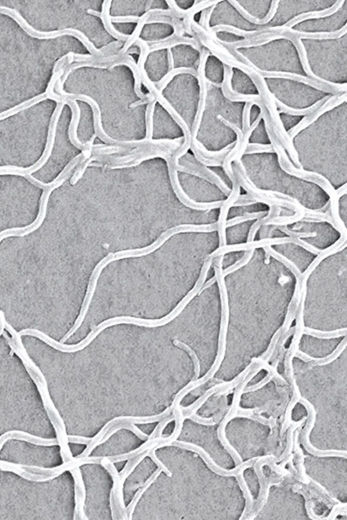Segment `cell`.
<instances>
[{"mask_svg":"<svg viewBox=\"0 0 347 520\" xmlns=\"http://www.w3.org/2000/svg\"><path fill=\"white\" fill-rule=\"evenodd\" d=\"M216 230L218 231V223H213V224L211 225H197V226L196 225H181V226L172 227V228H169V229L165 231L164 233L161 234L160 237L153 244H150L149 247L139 248V249H128V250L120 251V252H117V253H110L109 255L106 256L105 258H103L96 265V267H95L93 271H92V274H91V278H90V282H89V285H88L86 295H85V299H84L82 307H81L80 314H79L78 317L76 318V322L74 323V325L72 326V328L70 329L67 334L65 335L62 338L60 343H65L82 325V323H84V320L85 318V316L87 314L89 308H90V305H91V301H92V298H93L95 291H96V285H97V281H98V279H99L100 275H101V272L103 270V268L106 267L110 263L116 261V260H120V259H128V258H138V257L149 255L150 253H154L155 251L157 250L158 248H160L162 245H164V243L169 238H171L173 235L177 234V233H193V232H195V233H210V232H213V231H216Z\"/></svg>","mask_w":347,"mask_h":520,"instance_id":"obj_1","label":"cell"},{"mask_svg":"<svg viewBox=\"0 0 347 520\" xmlns=\"http://www.w3.org/2000/svg\"><path fill=\"white\" fill-rule=\"evenodd\" d=\"M205 281L206 280L203 278H199L198 281L196 282L195 287L193 288L192 290L188 293L187 296H185L183 299L179 303L178 305L175 307V309H174V311H171L169 315H167L166 317H163L161 319H143V318L128 317V316L110 318V319L103 321L102 323H100L99 325L93 328L92 332L88 335L85 339L75 345H66L60 342H57L51 337L44 334V332L35 330V329H24L19 332V334L20 336H32V337H38L40 340L44 341V343L50 345V347L60 350V351L64 352V353H75V352L80 351L86 348L90 343L93 342L94 339L103 330H105L111 326L127 323V324H135V325L143 326V327H148V328H156V327L164 326L167 323H170L171 321L175 319V317H178L179 315L181 314V311H183L185 307L190 304V301L196 295H199L201 288L204 285Z\"/></svg>","mask_w":347,"mask_h":520,"instance_id":"obj_2","label":"cell"},{"mask_svg":"<svg viewBox=\"0 0 347 520\" xmlns=\"http://www.w3.org/2000/svg\"><path fill=\"white\" fill-rule=\"evenodd\" d=\"M6 330L10 334L12 335V337L11 338V337L6 336V341L11 347V349L18 354V358H20L23 365L29 373V375H31L32 380L38 387V391L40 393L42 400L44 402V408L46 410L50 422L52 423L53 427L57 432V435H58L57 440L59 441V446L61 448L60 453H61L63 460L64 462L68 461L69 459H72L73 457H72V453L70 452V448L68 446L69 439H68L67 433H66V428H65V425H64L63 419L59 415V411L57 410L51 399H50L49 390L47 388L46 380H45L41 370L38 369V367L35 365V363H33V361L30 358L29 355L27 354L26 350L22 343L19 333L16 332L11 324L7 325Z\"/></svg>","mask_w":347,"mask_h":520,"instance_id":"obj_3","label":"cell"},{"mask_svg":"<svg viewBox=\"0 0 347 520\" xmlns=\"http://www.w3.org/2000/svg\"><path fill=\"white\" fill-rule=\"evenodd\" d=\"M0 12L2 14L8 15L11 18H13L24 30V32H26L27 34L32 37V38H38V39H52V38H59V37H61V36H73V37H75V38H77V39L82 42L84 45L87 48L88 50L91 52V55H101L102 53L106 52L107 50L111 49V48H113L116 45L123 44L124 43V42H121V41H116V42H113V43H111V44H108V45L102 47L101 49H96L93 43H91V41L89 40V38L82 32L78 31V30L66 28V29L53 31V32H38V31H36L32 25H30L29 23H27V21L21 16L20 13L18 11L9 8V7H6V6H0Z\"/></svg>","mask_w":347,"mask_h":520,"instance_id":"obj_4","label":"cell"},{"mask_svg":"<svg viewBox=\"0 0 347 520\" xmlns=\"http://www.w3.org/2000/svg\"><path fill=\"white\" fill-rule=\"evenodd\" d=\"M64 105H65L64 103H58L57 108H56L55 111L53 112L52 117H51V119H50V125H49V132H48V137H47L46 147H45V149H44V154L42 155V157L34 165H32V166L29 167V168H20V167L16 166H2L0 168V175H19V176L25 177L26 175H32V174H34L35 172L38 171L39 169H41L42 167L44 166V164L47 162V160H49V158H50L51 153H52L53 147H54V143H55L58 123H59V118H60V116H61L62 111H63Z\"/></svg>","mask_w":347,"mask_h":520,"instance_id":"obj_5","label":"cell"},{"mask_svg":"<svg viewBox=\"0 0 347 520\" xmlns=\"http://www.w3.org/2000/svg\"><path fill=\"white\" fill-rule=\"evenodd\" d=\"M229 32L234 35L243 37L244 38H251L254 36L260 35L261 33L265 32H272L274 35H284V34H290L293 38H300V39H318V40H325V39H337L340 38L347 33V23L341 29L336 31V32H303L290 29L285 25L282 26L268 27L265 29L257 30V31H244L239 29L237 27L230 26Z\"/></svg>","mask_w":347,"mask_h":520,"instance_id":"obj_6","label":"cell"},{"mask_svg":"<svg viewBox=\"0 0 347 520\" xmlns=\"http://www.w3.org/2000/svg\"><path fill=\"white\" fill-rule=\"evenodd\" d=\"M173 408L171 406L168 407L164 413H162L158 416H119L117 418L111 420V422H109L107 424L102 427L99 433H97L96 436H94L93 438H91V442L90 444L88 445L87 448L84 451V453L82 454H80L77 457H87L91 455L92 451L95 448L101 445V442L102 440L104 438V436L108 433L109 431L111 429V427H114L116 425L118 424H124L127 422L132 423V424H148V423H154V422H161L162 420L167 418L168 416L172 415Z\"/></svg>","mask_w":347,"mask_h":520,"instance_id":"obj_7","label":"cell"},{"mask_svg":"<svg viewBox=\"0 0 347 520\" xmlns=\"http://www.w3.org/2000/svg\"><path fill=\"white\" fill-rule=\"evenodd\" d=\"M234 57H236L237 59H241L243 61V63L248 64L249 66L254 68L257 71H259L260 74L262 75L264 78H285L290 79V80H295V81H301L302 84L305 85H310L312 87L315 88L316 90H321V91H324L327 93L333 94V95H338V94H343L338 91V90H333L332 88L330 87L329 85L323 84V83H319V81H315L313 79L309 78V77H306V76H301V75H298V74H295V73L286 72V71H270V70H260L259 68L255 66L251 61H249V59H247L245 56L242 55V53L237 51V50H229Z\"/></svg>","mask_w":347,"mask_h":520,"instance_id":"obj_8","label":"cell"},{"mask_svg":"<svg viewBox=\"0 0 347 520\" xmlns=\"http://www.w3.org/2000/svg\"><path fill=\"white\" fill-rule=\"evenodd\" d=\"M172 446L198 453L211 471H213L215 474H218L220 476L238 477L239 474H243V472L245 471L246 469L253 467L257 459H260V457H255L252 459H249L248 461L242 462L241 464L236 466V468H233V470H226L224 468H220L219 466L216 465V462L213 461V459L209 456V454L203 448L199 447L197 445L189 443V442H181V441H175Z\"/></svg>","mask_w":347,"mask_h":520,"instance_id":"obj_9","label":"cell"},{"mask_svg":"<svg viewBox=\"0 0 347 520\" xmlns=\"http://www.w3.org/2000/svg\"><path fill=\"white\" fill-rule=\"evenodd\" d=\"M345 102H347V93L333 95L327 100V102H325L324 104L321 106V108H318V110H317L312 115L304 117L303 119L301 120L297 125L291 128L287 133L292 139L295 138L301 131L304 130L305 128H307L308 126L317 121L323 114L327 113V111H332L333 108L338 107Z\"/></svg>","mask_w":347,"mask_h":520,"instance_id":"obj_10","label":"cell"},{"mask_svg":"<svg viewBox=\"0 0 347 520\" xmlns=\"http://www.w3.org/2000/svg\"><path fill=\"white\" fill-rule=\"evenodd\" d=\"M292 237H289V238H266V239H261L260 241L247 242L246 244H235V245H225V247H220L219 249H217L213 253L209 254V255L207 256V258L215 259L217 257L224 255L225 253H229V252L248 251L252 250V249L255 250L258 247H263L264 248L265 247H270L271 244L292 243Z\"/></svg>","mask_w":347,"mask_h":520,"instance_id":"obj_11","label":"cell"},{"mask_svg":"<svg viewBox=\"0 0 347 520\" xmlns=\"http://www.w3.org/2000/svg\"><path fill=\"white\" fill-rule=\"evenodd\" d=\"M9 440H18L29 442L32 444L43 447H51L59 445V441L56 439H44L38 436L32 435L31 433L23 431H9L4 433L0 437V450L3 448L4 444Z\"/></svg>","mask_w":347,"mask_h":520,"instance_id":"obj_12","label":"cell"},{"mask_svg":"<svg viewBox=\"0 0 347 520\" xmlns=\"http://www.w3.org/2000/svg\"><path fill=\"white\" fill-rule=\"evenodd\" d=\"M344 4V0H338L336 1L335 4H333V6H331L328 9L323 10V11H318V12H305V13H301V14L298 15L295 18H292L291 20H289L288 22H286L284 25L292 29L293 27L298 24V23H301L303 21L308 20V19H313V18H327L329 16L334 14L336 12H338V10L341 8L343 5Z\"/></svg>","mask_w":347,"mask_h":520,"instance_id":"obj_13","label":"cell"},{"mask_svg":"<svg viewBox=\"0 0 347 520\" xmlns=\"http://www.w3.org/2000/svg\"><path fill=\"white\" fill-rule=\"evenodd\" d=\"M280 0H274L272 1L271 8L269 10V12L268 15L265 16V18L260 19L259 18H255L254 16H252L247 10L243 7V6L239 4V2L236 1V0H229L228 3H230L233 7L236 8L237 11L243 16V18L249 21L250 23H254V24H258V25H262V24H266L269 23L270 21L274 18V16L277 12L278 7H279V4H280Z\"/></svg>","mask_w":347,"mask_h":520,"instance_id":"obj_14","label":"cell"},{"mask_svg":"<svg viewBox=\"0 0 347 520\" xmlns=\"http://www.w3.org/2000/svg\"><path fill=\"white\" fill-rule=\"evenodd\" d=\"M181 165L182 166L188 167L190 169H194V170H197V171L201 172L203 175H206L207 177L210 178L211 180H213L216 186H217L218 188L221 189V191L222 193H224L225 195L229 196L231 194V190L226 184L224 181L221 179L219 175L216 174L215 172L212 170H209L207 169V167L203 166L200 163L192 162L187 159H182L181 160Z\"/></svg>","mask_w":347,"mask_h":520,"instance_id":"obj_15","label":"cell"},{"mask_svg":"<svg viewBox=\"0 0 347 520\" xmlns=\"http://www.w3.org/2000/svg\"><path fill=\"white\" fill-rule=\"evenodd\" d=\"M330 97H331L330 96H325L324 98H322L319 101H318V102H315L314 104H312L309 108H301V110L289 107L287 105L285 104L284 102L280 101L277 97L275 99V102H276L278 108H280V111H278L279 114L284 113L288 114L290 116H305V117H306V116H309V115L314 113L317 110H318V108H321V106L324 104L325 102H327Z\"/></svg>","mask_w":347,"mask_h":520,"instance_id":"obj_16","label":"cell"},{"mask_svg":"<svg viewBox=\"0 0 347 520\" xmlns=\"http://www.w3.org/2000/svg\"><path fill=\"white\" fill-rule=\"evenodd\" d=\"M180 74H191L192 76H195L196 78H198V72H197L194 68H175L174 70L167 73L166 75L162 78V80H160L159 81H156V83H154V85H155V86L159 87L160 92L163 93V91H164V89L168 86V85H169L170 81H172V79L174 78L175 76L180 75Z\"/></svg>","mask_w":347,"mask_h":520,"instance_id":"obj_17","label":"cell"},{"mask_svg":"<svg viewBox=\"0 0 347 520\" xmlns=\"http://www.w3.org/2000/svg\"><path fill=\"white\" fill-rule=\"evenodd\" d=\"M162 472H164L163 471V469H162V468H158L157 470H156L154 474H152L151 476L149 477V479L147 480L146 482L144 483V485H143V487L137 491V494L135 495L134 499L132 500L131 502L129 503V505L127 506V511H128V519H132V516H133V513H134L135 508H136V506H137V503L139 502V500H140L142 496H143V494L146 491L147 489L149 488V486H150L153 483L155 482V480H156L158 476L162 474Z\"/></svg>","mask_w":347,"mask_h":520,"instance_id":"obj_18","label":"cell"},{"mask_svg":"<svg viewBox=\"0 0 347 520\" xmlns=\"http://www.w3.org/2000/svg\"><path fill=\"white\" fill-rule=\"evenodd\" d=\"M173 343H174V345L178 347V348H181V349L187 352L188 354H190V358L192 359L193 363H194V366H195V376L193 378V381L198 380L200 374H201V363H200V360H199L198 357H197V354H196L195 350H193L192 348H190V346L187 345L186 343H184L181 341L177 340V339L173 341Z\"/></svg>","mask_w":347,"mask_h":520,"instance_id":"obj_19","label":"cell"},{"mask_svg":"<svg viewBox=\"0 0 347 520\" xmlns=\"http://www.w3.org/2000/svg\"><path fill=\"white\" fill-rule=\"evenodd\" d=\"M263 249L265 250V253H269L272 257H274V259H277L279 261L281 262V263H283L284 265H286V267L290 269L292 273L295 274L296 278L297 277H300V278L302 277V273H301L300 269L291 260H289L286 257L282 255V254H280V253H277L271 247H265Z\"/></svg>","mask_w":347,"mask_h":520,"instance_id":"obj_20","label":"cell"},{"mask_svg":"<svg viewBox=\"0 0 347 520\" xmlns=\"http://www.w3.org/2000/svg\"><path fill=\"white\" fill-rule=\"evenodd\" d=\"M266 212H248L246 213L244 215L239 216V217H236V218H231L229 221H227V224H226V228L228 227H233L235 225L239 224L242 222H245V221H251V220H255V218H261L265 215Z\"/></svg>","mask_w":347,"mask_h":520,"instance_id":"obj_21","label":"cell"},{"mask_svg":"<svg viewBox=\"0 0 347 520\" xmlns=\"http://www.w3.org/2000/svg\"><path fill=\"white\" fill-rule=\"evenodd\" d=\"M254 249L247 251V253H246L245 255L243 256V258L241 260L236 262L235 264H233V265H231L229 267L227 268L226 270H223L224 276H228V274L233 273L234 271H236L237 270L241 269L242 266L247 265L248 262L251 260L252 257L254 255Z\"/></svg>","mask_w":347,"mask_h":520,"instance_id":"obj_22","label":"cell"},{"mask_svg":"<svg viewBox=\"0 0 347 520\" xmlns=\"http://www.w3.org/2000/svg\"><path fill=\"white\" fill-rule=\"evenodd\" d=\"M106 6H107V0L103 1V3H102V12H96V11H94V10L89 9L88 10L87 12L89 14L95 15V16H97V17L101 18V19H102V23H103V25H104V28H105L106 31L108 32L109 34H111L113 38H117V41L125 42L126 43V42H127V39H125V38H120L118 36L116 35V34H114L113 32H111V30L109 29L108 26H107L105 17H104V13H105L106 11Z\"/></svg>","mask_w":347,"mask_h":520,"instance_id":"obj_23","label":"cell"},{"mask_svg":"<svg viewBox=\"0 0 347 520\" xmlns=\"http://www.w3.org/2000/svg\"><path fill=\"white\" fill-rule=\"evenodd\" d=\"M274 229L280 230L281 232L286 233L287 235L290 236V237H292V238H310V237H316V236H317V233H297V232H295V231L288 229L286 226H285V227H276V226H274V227H273V228L270 230V233H269V235H271L272 232H273Z\"/></svg>","mask_w":347,"mask_h":520,"instance_id":"obj_24","label":"cell"},{"mask_svg":"<svg viewBox=\"0 0 347 520\" xmlns=\"http://www.w3.org/2000/svg\"><path fill=\"white\" fill-rule=\"evenodd\" d=\"M111 3H112V1H111V0H107V6H106L105 13H104V17H105L107 26H108L109 29L111 30V32H113V33L116 34V35L118 36L120 38H125V39L128 40V38H130V35H126V34L121 33V32L117 31L116 28L113 26V24H112V22H111V16L110 15V10H111Z\"/></svg>","mask_w":347,"mask_h":520,"instance_id":"obj_25","label":"cell"},{"mask_svg":"<svg viewBox=\"0 0 347 520\" xmlns=\"http://www.w3.org/2000/svg\"><path fill=\"white\" fill-rule=\"evenodd\" d=\"M253 105H254L253 103H246L245 107L243 108V114H242V131H243L244 134L251 127L250 114H251V108L253 107Z\"/></svg>","mask_w":347,"mask_h":520,"instance_id":"obj_26","label":"cell"},{"mask_svg":"<svg viewBox=\"0 0 347 520\" xmlns=\"http://www.w3.org/2000/svg\"><path fill=\"white\" fill-rule=\"evenodd\" d=\"M157 101L149 103L150 104V111H149V122L146 123V139L152 140L153 138V132H154V123H153V117L155 112V103Z\"/></svg>","mask_w":347,"mask_h":520,"instance_id":"obj_27","label":"cell"},{"mask_svg":"<svg viewBox=\"0 0 347 520\" xmlns=\"http://www.w3.org/2000/svg\"><path fill=\"white\" fill-rule=\"evenodd\" d=\"M68 439L70 443L85 444L86 446L90 444L91 441V438H86V437H82V436L68 435Z\"/></svg>","mask_w":347,"mask_h":520,"instance_id":"obj_28","label":"cell"},{"mask_svg":"<svg viewBox=\"0 0 347 520\" xmlns=\"http://www.w3.org/2000/svg\"><path fill=\"white\" fill-rule=\"evenodd\" d=\"M273 148L272 144H260V143H248L247 150H253V149H266V148Z\"/></svg>","mask_w":347,"mask_h":520,"instance_id":"obj_29","label":"cell"},{"mask_svg":"<svg viewBox=\"0 0 347 520\" xmlns=\"http://www.w3.org/2000/svg\"><path fill=\"white\" fill-rule=\"evenodd\" d=\"M155 100H156V97H155V95H154V96H152L151 98L145 99V100H140V101H137V102L132 103V104L129 106V108H137V106L146 104V103L147 104H149V103H152V102H155Z\"/></svg>","mask_w":347,"mask_h":520,"instance_id":"obj_30","label":"cell"},{"mask_svg":"<svg viewBox=\"0 0 347 520\" xmlns=\"http://www.w3.org/2000/svg\"><path fill=\"white\" fill-rule=\"evenodd\" d=\"M260 153H275L274 148H266V149H253V150H247L245 154H260Z\"/></svg>","mask_w":347,"mask_h":520,"instance_id":"obj_31","label":"cell"},{"mask_svg":"<svg viewBox=\"0 0 347 520\" xmlns=\"http://www.w3.org/2000/svg\"><path fill=\"white\" fill-rule=\"evenodd\" d=\"M222 382H224V381H223L222 379H220V378L213 377L212 378V379H210L209 381H208V384H207V385H205L204 384V386L207 387V389H209V388H212V387L216 386V385H217V384H222Z\"/></svg>","mask_w":347,"mask_h":520,"instance_id":"obj_32","label":"cell"},{"mask_svg":"<svg viewBox=\"0 0 347 520\" xmlns=\"http://www.w3.org/2000/svg\"><path fill=\"white\" fill-rule=\"evenodd\" d=\"M169 52H168V59H169V71L175 69V63H174V57H173L172 51L171 49H168Z\"/></svg>","mask_w":347,"mask_h":520,"instance_id":"obj_33","label":"cell"},{"mask_svg":"<svg viewBox=\"0 0 347 520\" xmlns=\"http://www.w3.org/2000/svg\"><path fill=\"white\" fill-rule=\"evenodd\" d=\"M208 9H209V8H208ZM208 9L204 10L203 12H201V18H200V21H199V24H200L201 27H203V28H205V23H206V19H207V12H208Z\"/></svg>","mask_w":347,"mask_h":520,"instance_id":"obj_34","label":"cell"},{"mask_svg":"<svg viewBox=\"0 0 347 520\" xmlns=\"http://www.w3.org/2000/svg\"><path fill=\"white\" fill-rule=\"evenodd\" d=\"M216 277L215 276L213 277V278H212V279H211L210 280H208V281H207V283H205L204 285H203V286H202V288H201V291H200V293H199V295H200V294H201V292H202V291H205V290H206L207 288L209 287V286H211V285H213V284H215V283H216Z\"/></svg>","mask_w":347,"mask_h":520,"instance_id":"obj_35","label":"cell"},{"mask_svg":"<svg viewBox=\"0 0 347 520\" xmlns=\"http://www.w3.org/2000/svg\"><path fill=\"white\" fill-rule=\"evenodd\" d=\"M257 203V201H237L236 203H234L233 206H250V205H255Z\"/></svg>","mask_w":347,"mask_h":520,"instance_id":"obj_36","label":"cell"},{"mask_svg":"<svg viewBox=\"0 0 347 520\" xmlns=\"http://www.w3.org/2000/svg\"><path fill=\"white\" fill-rule=\"evenodd\" d=\"M0 322H1V335H2L4 332H5V330H6V323H7L6 318H5V314H4L3 311H1V321Z\"/></svg>","mask_w":347,"mask_h":520,"instance_id":"obj_37","label":"cell"},{"mask_svg":"<svg viewBox=\"0 0 347 520\" xmlns=\"http://www.w3.org/2000/svg\"><path fill=\"white\" fill-rule=\"evenodd\" d=\"M238 201H254V198L250 195H239Z\"/></svg>","mask_w":347,"mask_h":520,"instance_id":"obj_38","label":"cell"},{"mask_svg":"<svg viewBox=\"0 0 347 520\" xmlns=\"http://www.w3.org/2000/svg\"><path fill=\"white\" fill-rule=\"evenodd\" d=\"M290 280H291V279H290L289 277L284 276V275H282V276L280 277V279H279V283H280V285H284L285 284H286V283H288Z\"/></svg>","mask_w":347,"mask_h":520,"instance_id":"obj_39","label":"cell"},{"mask_svg":"<svg viewBox=\"0 0 347 520\" xmlns=\"http://www.w3.org/2000/svg\"><path fill=\"white\" fill-rule=\"evenodd\" d=\"M152 3H153V1H152V0H150V1H149V2H148V5H147V6H146V11H147V12H149V7H150V6H151Z\"/></svg>","mask_w":347,"mask_h":520,"instance_id":"obj_40","label":"cell"},{"mask_svg":"<svg viewBox=\"0 0 347 520\" xmlns=\"http://www.w3.org/2000/svg\"><path fill=\"white\" fill-rule=\"evenodd\" d=\"M13 353H14V351H13V350H12H12H11V352H10V355H11V357H12V355H13Z\"/></svg>","mask_w":347,"mask_h":520,"instance_id":"obj_41","label":"cell"}]
</instances>
